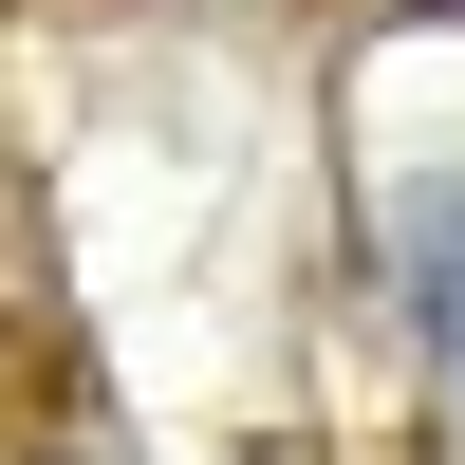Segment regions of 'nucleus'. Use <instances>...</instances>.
I'll use <instances>...</instances> for the list:
<instances>
[{"instance_id":"1","label":"nucleus","mask_w":465,"mask_h":465,"mask_svg":"<svg viewBox=\"0 0 465 465\" xmlns=\"http://www.w3.org/2000/svg\"><path fill=\"white\" fill-rule=\"evenodd\" d=\"M429 317H447V354H465V242H447V261H429Z\"/></svg>"},{"instance_id":"2","label":"nucleus","mask_w":465,"mask_h":465,"mask_svg":"<svg viewBox=\"0 0 465 465\" xmlns=\"http://www.w3.org/2000/svg\"><path fill=\"white\" fill-rule=\"evenodd\" d=\"M37 465H112V447H37Z\"/></svg>"},{"instance_id":"3","label":"nucleus","mask_w":465,"mask_h":465,"mask_svg":"<svg viewBox=\"0 0 465 465\" xmlns=\"http://www.w3.org/2000/svg\"><path fill=\"white\" fill-rule=\"evenodd\" d=\"M410 19H465V0H410Z\"/></svg>"}]
</instances>
